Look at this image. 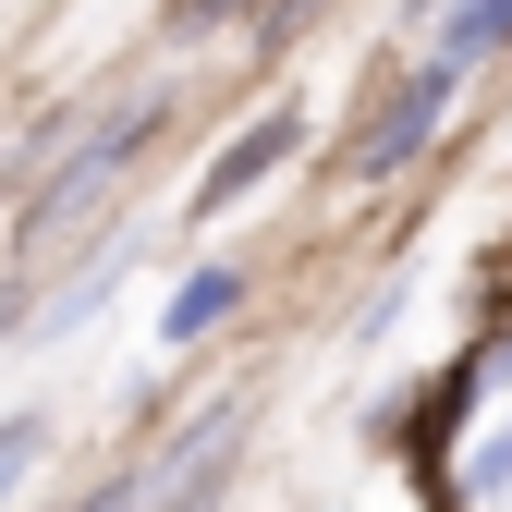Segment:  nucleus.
<instances>
[{
	"mask_svg": "<svg viewBox=\"0 0 512 512\" xmlns=\"http://www.w3.org/2000/svg\"><path fill=\"white\" fill-rule=\"evenodd\" d=\"M159 110H171V98H122V110L98 122V135H86L74 159H61V171L37 183V208H25V244H61V220H86V208L110 196V183H122V171L147 159V135H159Z\"/></svg>",
	"mask_w": 512,
	"mask_h": 512,
	"instance_id": "nucleus-1",
	"label": "nucleus"
},
{
	"mask_svg": "<svg viewBox=\"0 0 512 512\" xmlns=\"http://www.w3.org/2000/svg\"><path fill=\"white\" fill-rule=\"evenodd\" d=\"M452 98H464V74H439V61H415V74L378 98L366 122H354V147H342V171L354 183H391V171H415L427 147H439V122H452Z\"/></svg>",
	"mask_w": 512,
	"mask_h": 512,
	"instance_id": "nucleus-2",
	"label": "nucleus"
},
{
	"mask_svg": "<svg viewBox=\"0 0 512 512\" xmlns=\"http://www.w3.org/2000/svg\"><path fill=\"white\" fill-rule=\"evenodd\" d=\"M293 147H305V110H256L244 135H232V147H220V159L196 171V220H220V208H244V196H256V183H269V171H281Z\"/></svg>",
	"mask_w": 512,
	"mask_h": 512,
	"instance_id": "nucleus-3",
	"label": "nucleus"
},
{
	"mask_svg": "<svg viewBox=\"0 0 512 512\" xmlns=\"http://www.w3.org/2000/svg\"><path fill=\"white\" fill-rule=\"evenodd\" d=\"M232 305H244V269H232V256H208V269H183V281H171V305H159V354L208 342V330H220Z\"/></svg>",
	"mask_w": 512,
	"mask_h": 512,
	"instance_id": "nucleus-4",
	"label": "nucleus"
},
{
	"mask_svg": "<svg viewBox=\"0 0 512 512\" xmlns=\"http://www.w3.org/2000/svg\"><path fill=\"white\" fill-rule=\"evenodd\" d=\"M500 37H512V0H452V13H439V49H427V61H439V74H476V61H488Z\"/></svg>",
	"mask_w": 512,
	"mask_h": 512,
	"instance_id": "nucleus-5",
	"label": "nucleus"
},
{
	"mask_svg": "<svg viewBox=\"0 0 512 512\" xmlns=\"http://www.w3.org/2000/svg\"><path fill=\"white\" fill-rule=\"evenodd\" d=\"M37 452H49V415H0V500L37 476Z\"/></svg>",
	"mask_w": 512,
	"mask_h": 512,
	"instance_id": "nucleus-6",
	"label": "nucleus"
},
{
	"mask_svg": "<svg viewBox=\"0 0 512 512\" xmlns=\"http://www.w3.org/2000/svg\"><path fill=\"white\" fill-rule=\"evenodd\" d=\"M232 13H269V0H171V37H208V25H232Z\"/></svg>",
	"mask_w": 512,
	"mask_h": 512,
	"instance_id": "nucleus-7",
	"label": "nucleus"
},
{
	"mask_svg": "<svg viewBox=\"0 0 512 512\" xmlns=\"http://www.w3.org/2000/svg\"><path fill=\"white\" fill-rule=\"evenodd\" d=\"M13 317H25V293H0V342H13Z\"/></svg>",
	"mask_w": 512,
	"mask_h": 512,
	"instance_id": "nucleus-8",
	"label": "nucleus"
}]
</instances>
